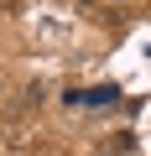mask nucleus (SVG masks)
<instances>
[{"label": "nucleus", "mask_w": 151, "mask_h": 156, "mask_svg": "<svg viewBox=\"0 0 151 156\" xmlns=\"http://www.w3.org/2000/svg\"><path fill=\"white\" fill-rule=\"evenodd\" d=\"M120 5H130V0H120Z\"/></svg>", "instance_id": "f257e3e1"}]
</instances>
